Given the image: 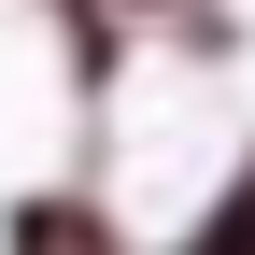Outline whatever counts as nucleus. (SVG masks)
<instances>
[{
    "mask_svg": "<svg viewBox=\"0 0 255 255\" xmlns=\"http://www.w3.org/2000/svg\"><path fill=\"white\" fill-rule=\"evenodd\" d=\"M184 255H255V184H241L227 213H213V241H184Z\"/></svg>",
    "mask_w": 255,
    "mask_h": 255,
    "instance_id": "nucleus-1",
    "label": "nucleus"
}]
</instances>
